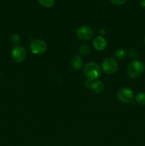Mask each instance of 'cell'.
Instances as JSON below:
<instances>
[{
	"label": "cell",
	"instance_id": "8fae6325",
	"mask_svg": "<svg viewBox=\"0 0 145 146\" xmlns=\"http://www.w3.org/2000/svg\"><path fill=\"white\" fill-rule=\"evenodd\" d=\"M136 102L142 106L145 105V93H139L135 97Z\"/></svg>",
	"mask_w": 145,
	"mask_h": 146
},
{
	"label": "cell",
	"instance_id": "9c48e42d",
	"mask_svg": "<svg viewBox=\"0 0 145 146\" xmlns=\"http://www.w3.org/2000/svg\"><path fill=\"white\" fill-rule=\"evenodd\" d=\"M71 66L75 70H80L83 66V60L80 56L75 55L71 60Z\"/></svg>",
	"mask_w": 145,
	"mask_h": 146
},
{
	"label": "cell",
	"instance_id": "6da1fadb",
	"mask_svg": "<svg viewBox=\"0 0 145 146\" xmlns=\"http://www.w3.org/2000/svg\"><path fill=\"white\" fill-rule=\"evenodd\" d=\"M144 65L139 60H134L129 63L127 68V76L131 78H138L144 72Z\"/></svg>",
	"mask_w": 145,
	"mask_h": 146
},
{
	"label": "cell",
	"instance_id": "30bf717a",
	"mask_svg": "<svg viewBox=\"0 0 145 146\" xmlns=\"http://www.w3.org/2000/svg\"><path fill=\"white\" fill-rule=\"evenodd\" d=\"M90 88L92 92L96 94H99L104 91L105 86H104L103 83L101 82L100 81H95L91 84Z\"/></svg>",
	"mask_w": 145,
	"mask_h": 146
},
{
	"label": "cell",
	"instance_id": "9a60e30c",
	"mask_svg": "<svg viewBox=\"0 0 145 146\" xmlns=\"http://www.w3.org/2000/svg\"><path fill=\"white\" fill-rule=\"evenodd\" d=\"M10 41L14 45H18L20 42V36L17 34H13L10 38Z\"/></svg>",
	"mask_w": 145,
	"mask_h": 146
},
{
	"label": "cell",
	"instance_id": "52a82bcc",
	"mask_svg": "<svg viewBox=\"0 0 145 146\" xmlns=\"http://www.w3.org/2000/svg\"><path fill=\"white\" fill-rule=\"evenodd\" d=\"M12 59L16 63H21L24 61L26 56V51L21 46H16L11 53Z\"/></svg>",
	"mask_w": 145,
	"mask_h": 146
},
{
	"label": "cell",
	"instance_id": "5bb4252c",
	"mask_svg": "<svg viewBox=\"0 0 145 146\" xmlns=\"http://www.w3.org/2000/svg\"><path fill=\"white\" fill-rule=\"evenodd\" d=\"M115 55L116 58H119V59H123L126 57V51L122 48H119L115 51Z\"/></svg>",
	"mask_w": 145,
	"mask_h": 146
},
{
	"label": "cell",
	"instance_id": "e0dca14e",
	"mask_svg": "<svg viewBox=\"0 0 145 146\" xmlns=\"http://www.w3.org/2000/svg\"><path fill=\"white\" fill-rule=\"evenodd\" d=\"M140 5L142 8H144L145 9V0H142L140 2Z\"/></svg>",
	"mask_w": 145,
	"mask_h": 146
},
{
	"label": "cell",
	"instance_id": "ba28073f",
	"mask_svg": "<svg viewBox=\"0 0 145 146\" xmlns=\"http://www.w3.org/2000/svg\"><path fill=\"white\" fill-rule=\"evenodd\" d=\"M92 45L97 51H103L107 47V41L104 37L99 36L94 38L92 41Z\"/></svg>",
	"mask_w": 145,
	"mask_h": 146
},
{
	"label": "cell",
	"instance_id": "7a4b0ae2",
	"mask_svg": "<svg viewBox=\"0 0 145 146\" xmlns=\"http://www.w3.org/2000/svg\"><path fill=\"white\" fill-rule=\"evenodd\" d=\"M84 74L90 81L98 79L101 76L102 70L97 63L88 62L84 66Z\"/></svg>",
	"mask_w": 145,
	"mask_h": 146
},
{
	"label": "cell",
	"instance_id": "3957f363",
	"mask_svg": "<svg viewBox=\"0 0 145 146\" xmlns=\"http://www.w3.org/2000/svg\"><path fill=\"white\" fill-rule=\"evenodd\" d=\"M102 68L105 74L112 75L118 70V64L117 61L112 58H106L104 59L102 64Z\"/></svg>",
	"mask_w": 145,
	"mask_h": 146
},
{
	"label": "cell",
	"instance_id": "5b68a950",
	"mask_svg": "<svg viewBox=\"0 0 145 146\" xmlns=\"http://www.w3.org/2000/svg\"><path fill=\"white\" fill-rule=\"evenodd\" d=\"M134 98V93L130 88H121L117 92V98L122 104H129Z\"/></svg>",
	"mask_w": 145,
	"mask_h": 146
},
{
	"label": "cell",
	"instance_id": "ac0fdd59",
	"mask_svg": "<svg viewBox=\"0 0 145 146\" xmlns=\"http://www.w3.org/2000/svg\"><path fill=\"white\" fill-rule=\"evenodd\" d=\"M144 44H145V37H144Z\"/></svg>",
	"mask_w": 145,
	"mask_h": 146
},
{
	"label": "cell",
	"instance_id": "4fadbf2b",
	"mask_svg": "<svg viewBox=\"0 0 145 146\" xmlns=\"http://www.w3.org/2000/svg\"><path fill=\"white\" fill-rule=\"evenodd\" d=\"M79 51L81 55H87L88 54H89L90 52V47L88 44H82V45L80 46Z\"/></svg>",
	"mask_w": 145,
	"mask_h": 146
},
{
	"label": "cell",
	"instance_id": "d6986e66",
	"mask_svg": "<svg viewBox=\"0 0 145 146\" xmlns=\"http://www.w3.org/2000/svg\"><path fill=\"white\" fill-rule=\"evenodd\" d=\"M0 76H1V71H0Z\"/></svg>",
	"mask_w": 145,
	"mask_h": 146
},
{
	"label": "cell",
	"instance_id": "277c9868",
	"mask_svg": "<svg viewBox=\"0 0 145 146\" xmlns=\"http://www.w3.org/2000/svg\"><path fill=\"white\" fill-rule=\"evenodd\" d=\"M29 47L31 53L37 55L44 54L47 49L46 43L44 40L38 38L33 40L30 44Z\"/></svg>",
	"mask_w": 145,
	"mask_h": 146
},
{
	"label": "cell",
	"instance_id": "7c38bea8",
	"mask_svg": "<svg viewBox=\"0 0 145 146\" xmlns=\"http://www.w3.org/2000/svg\"><path fill=\"white\" fill-rule=\"evenodd\" d=\"M38 1L42 7L45 8L52 7L55 3V0H38Z\"/></svg>",
	"mask_w": 145,
	"mask_h": 146
},
{
	"label": "cell",
	"instance_id": "2e32d148",
	"mask_svg": "<svg viewBox=\"0 0 145 146\" xmlns=\"http://www.w3.org/2000/svg\"><path fill=\"white\" fill-rule=\"evenodd\" d=\"M109 1H110V2L112 3V4H114V5L119 6L125 4L128 0H109Z\"/></svg>",
	"mask_w": 145,
	"mask_h": 146
},
{
	"label": "cell",
	"instance_id": "8992f818",
	"mask_svg": "<svg viewBox=\"0 0 145 146\" xmlns=\"http://www.w3.org/2000/svg\"><path fill=\"white\" fill-rule=\"evenodd\" d=\"M93 35V30L88 26H82L76 30L77 37L82 41H88L91 39Z\"/></svg>",
	"mask_w": 145,
	"mask_h": 146
}]
</instances>
